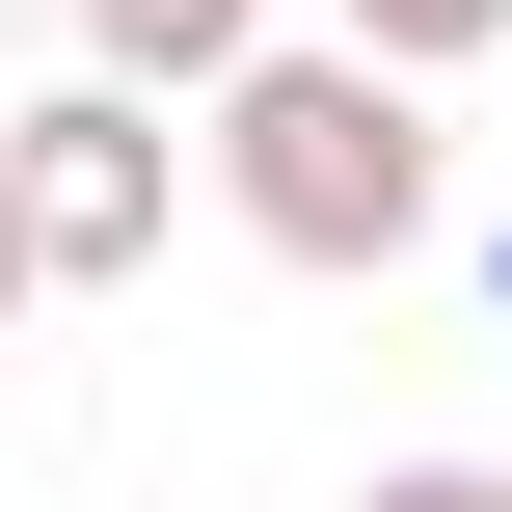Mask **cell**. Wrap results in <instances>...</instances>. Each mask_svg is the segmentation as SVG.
<instances>
[{
  "label": "cell",
  "mask_w": 512,
  "mask_h": 512,
  "mask_svg": "<svg viewBox=\"0 0 512 512\" xmlns=\"http://www.w3.org/2000/svg\"><path fill=\"white\" fill-rule=\"evenodd\" d=\"M216 216L270 243V270H405L432 243V81L405 54H243L216 81Z\"/></svg>",
  "instance_id": "6da1fadb"
},
{
  "label": "cell",
  "mask_w": 512,
  "mask_h": 512,
  "mask_svg": "<svg viewBox=\"0 0 512 512\" xmlns=\"http://www.w3.org/2000/svg\"><path fill=\"white\" fill-rule=\"evenodd\" d=\"M0 189H27V270H54V297H108V270H162L189 135H162V81H54V108L0 135Z\"/></svg>",
  "instance_id": "7a4b0ae2"
},
{
  "label": "cell",
  "mask_w": 512,
  "mask_h": 512,
  "mask_svg": "<svg viewBox=\"0 0 512 512\" xmlns=\"http://www.w3.org/2000/svg\"><path fill=\"white\" fill-rule=\"evenodd\" d=\"M243 54H270V0H81V81H189L216 108Z\"/></svg>",
  "instance_id": "3957f363"
},
{
  "label": "cell",
  "mask_w": 512,
  "mask_h": 512,
  "mask_svg": "<svg viewBox=\"0 0 512 512\" xmlns=\"http://www.w3.org/2000/svg\"><path fill=\"white\" fill-rule=\"evenodd\" d=\"M351 54H405V81H459V54H512V0H351Z\"/></svg>",
  "instance_id": "277c9868"
},
{
  "label": "cell",
  "mask_w": 512,
  "mask_h": 512,
  "mask_svg": "<svg viewBox=\"0 0 512 512\" xmlns=\"http://www.w3.org/2000/svg\"><path fill=\"white\" fill-rule=\"evenodd\" d=\"M351 512H512V459H378Z\"/></svg>",
  "instance_id": "5b68a950"
},
{
  "label": "cell",
  "mask_w": 512,
  "mask_h": 512,
  "mask_svg": "<svg viewBox=\"0 0 512 512\" xmlns=\"http://www.w3.org/2000/svg\"><path fill=\"white\" fill-rule=\"evenodd\" d=\"M27 297H54V270H27V189H0V324H27Z\"/></svg>",
  "instance_id": "8992f818"
}]
</instances>
